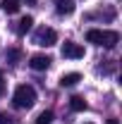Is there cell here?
I'll return each instance as SVG.
<instances>
[{"label": "cell", "instance_id": "obj_4", "mask_svg": "<svg viewBox=\"0 0 122 124\" xmlns=\"http://www.w3.org/2000/svg\"><path fill=\"white\" fill-rule=\"evenodd\" d=\"M50 57L48 55H31V60H29V67L31 69H36V72H43V69H48L50 67Z\"/></svg>", "mask_w": 122, "mask_h": 124}, {"label": "cell", "instance_id": "obj_1", "mask_svg": "<svg viewBox=\"0 0 122 124\" xmlns=\"http://www.w3.org/2000/svg\"><path fill=\"white\" fill-rule=\"evenodd\" d=\"M34 103H36V91H34V86L19 84L15 88V95H12V105H15L17 110H29V108H34Z\"/></svg>", "mask_w": 122, "mask_h": 124}, {"label": "cell", "instance_id": "obj_2", "mask_svg": "<svg viewBox=\"0 0 122 124\" xmlns=\"http://www.w3.org/2000/svg\"><path fill=\"white\" fill-rule=\"evenodd\" d=\"M34 43H36V46H43V48L55 46V43H58V33H55V29H46V26H43V29L36 33Z\"/></svg>", "mask_w": 122, "mask_h": 124}, {"label": "cell", "instance_id": "obj_11", "mask_svg": "<svg viewBox=\"0 0 122 124\" xmlns=\"http://www.w3.org/2000/svg\"><path fill=\"white\" fill-rule=\"evenodd\" d=\"M86 41L101 46V29H89V31H86Z\"/></svg>", "mask_w": 122, "mask_h": 124}, {"label": "cell", "instance_id": "obj_3", "mask_svg": "<svg viewBox=\"0 0 122 124\" xmlns=\"http://www.w3.org/2000/svg\"><path fill=\"white\" fill-rule=\"evenodd\" d=\"M60 53H62V57H67V60H81V57H84V46L67 41V43H62Z\"/></svg>", "mask_w": 122, "mask_h": 124}, {"label": "cell", "instance_id": "obj_10", "mask_svg": "<svg viewBox=\"0 0 122 124\" xmlns=\"http://www.w3.org/2000/svg\"><path fill=\"white\" fill-rule=\"evenodd\" d=\"M31 26H34V17L26 15V17H22V19H19V26H17V31H19V33H26Z\"/></svg>", "mask_w": 122, "mask_h": 124}, {"label": "cell", "instance_id": "obj_9", "mask_svg": "<svg viewBox=\"0 0 122 124\" xmlns=\"http://www.w3.org/2000/svg\"><path fill=\"white\" fill-rule=\"evenodd\" d=\"M7 15H17L19 12V0H2V5H0Z\"/></svg>", "mask_w": 122, "mask_h": 124}, {"label": "cell", "instance_id": "obj_12", "mask_svg": "<svg viewBox=\"0 0 122 124\" xmlns=\"http://www.w3.org/2000/svg\"><path fill=\"white\" fill-rule=\"evenodd\" d=\"M50 122H53V112H50V110H43V112L36 117V124H50Z\"/></svg>", "mask_w": 122, "mask_h": 124}, {"label": "cell", "instance_id": "obj_5", "mask_svg": "<svg viewBox=\"0 0 122 124\" xmlns=\"http://www.w3.org/2000/svg\"><path fill=\"white\" fill-rule=\"evenodd\" d=\"M120 43V33L117 31H101V46L103 48H115Z\"/></svg>", "mask_w": 122, "mask_h": 124}, {"label": "cell", "instance_id": "obj_17", "mask_svg": "<svg viewBox=\"0 0 122 124\" xmlns=\"http://www.w3.org/2000/svg\"><path fill=\"white\" fill-rule=\"evenodd\" d=\"M26 2H36V0H26Z\"/></svg>", "mask_w": 122, "mask_h": 124}, {"label": "cell", "instance_id": "obj_14", "mask_svg": "<svg viewBox=\"0 0 122 124\" xmlns=\"http://www.w3.org/2000/svg\"><path fill=\"white\" fill-rule=\"evenodd\" d=\"M0 124H12V117L7 112H0Z\"/></svg>", "mask_w": 122, "mask_h": 124}, {"label": "cell", "instance_id": "obj_18", "mask_svg": "<svg viewBox=\"0 0 122 124\" xmlns=\"http://www.w3.org/2000/svg\"><path fill=\"white\" fill-rule=\"evenodd\" d=\"M86 124H93V122H86Z\"/></svg>", "mask_w": 122, "mask_h": 124}, {"label": "cell", "instance_id": "obj_16", "mask_svg": "<svg viewBox=\"0 0 122 124\" xmlns=\"http://www.w3.org/2000/svg\"><path fill=\"white\" fill-rule=\"evenodd\" d=\"M105 124H120V122H117V119H108Z\"/></svg>", "mask_w": 122, "mask_h": 124}, {"label": "cell", "instance_id": "obj_6", "mask_svg": "<svg viewBox=\"0 0 122 124\" xmlns=\"http://www.w3.org/2000/svg\"><path fill=\"white\" fill-rule=\"evenodd\" d=\"M79 81H81V74H79V72H70V74H62L60 86L62 88H72V86H77Z\"/></svg>", "mask_w": 122, "mask_h": 124}, {"label": "cell", "instance_id": "obj_7", "mask_svg": "<svg viewBox=\"0 0 122 124\" xmlns=\"http://www.w3.org/2000/svg\"><path fill=\"white\" fill-rule=\"evenodd\" d=\"M58 15H72L74 12V0H55Z\"/></svg>", "mask_w": 122, "mask_h": 124}, {"label": "cell", "instance_id": "obj_15", "mask_svg": "<svg viewBox=\"0 0 122 124\" xmlns=\"http://www.w3.org/2000/svg\"><path fill=\"white\" fill-rule=\"evenodd\" d=\"M5 93V77H2V69H0V95Z\"/></svg>", "mask_w": 122, "mask_h": 124}, {"label": "cell", "instance_id": "obj_13", "mask_svg": "<svg viewBox=\"0 0 122 124\" xmlns=\"http://www.w3.org/2000/svg\"><path fill=\"white\" fill-rule=\"evenodd\" d=\"M5 57H7V62H12V64H15V62L22 57V53H19L17 48H12V50H7V53H5Z\"/></svg>", "mask_w": 122, "mask_h": 124}, {"label": "cell", "instance_id": "obj_8", "mask_svg": "<svg viewBox=\"0 0 122 124\" xmlns=\"http://www.w3.org/2000/svg\"><path fill=\"white\" fill-rule=\"evenodd\" d=\"M70 110H72V112H84V110H86V100H84L81 95H72V98H70Z\"/></svg>", "mask_w": 122, "mask_h": 124}]
</instances>
